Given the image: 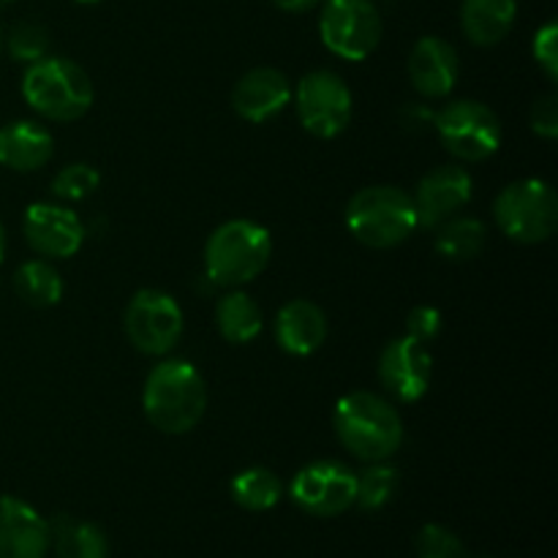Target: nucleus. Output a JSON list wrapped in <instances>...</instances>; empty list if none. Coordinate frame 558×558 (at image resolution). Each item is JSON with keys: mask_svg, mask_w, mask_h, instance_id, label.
I'll return each instance as SVG.
<instances>
[{"mask_svg": "<svg viewBox=\"0 0 558 558\" xmlns=\"http://www.w3.org/2000/svg\"><path fill=\"white\" fill-rule=\"evenodd\" d=\"M142 409L156 430L183 436L202 423L207 385L189 360H161L150 368L142 390Z\"/></svg>", "mask_w": 558, "mask_h": 558, "instance_id": "obj_1", "label": "nucleus"}, {"mask_svg": "<svg viewBox=\"0 0 558 558\" xmlns=\"http://www.w3.org/2000/svg\"><path fill=\"white\" fill-rule=\"evenodd\" d=\"M332 430L343 450L365 463L390 461L403 445V420L398 409L376 392L343 396L332 412Z\"/></svg>", "mask_w": 558, "mask_h": 558, "instance_id": "obj_2", "label": "nucleus"}, {"mask_svg": "<svg viewBox=\"0 0 558 558\" xmlns=\"http://www.w3.org/2000/svg\"><path fill=\"white\" fill-rule=\"evenodd\" d=\"M22 98L41 118L54 123H74L93 107V82L85 69L69 58H41L22 76Z\"/></svg>", "mask_w": 558, "mask_h": 558, "instance_id": "obj_3", "label": "nucleus"}, {"mask_svg": "<svg viewBox=\"0 0 558 558\" xmlns=\"http://www.w3.org/2000/svg\"><path fill=\"white\" fill-rule=\"evenodd\" d=\"M270 256V232L248 218H232V221L221 223L207 240L205 276L216 287L240 289L265 272Z\"/></svg>", "mask_w": 558, "mask_h": 558, "instance_id": "obj_4", "label": "nucleus"}, {"mask_svg": "<svg viewBox=\"0 0 558 558\" xmlns=\"http://www.w3.org/2000/svg\"><path fill=\"white\" fill-rule=\"evenodd\" d=\"M347 229L368 248H396L420 229L412 194L398 185L360 189L347 205Z\"/></svg>", "mask_w": 558, "mask_h": 558, "instance_id": "obj_5", "label": "nucleus"}, {"mask_svg": "<svg viewBox=\"0 0 558 558\" xmlns=\"http://www.w3.org/2000/svg\"><path fill=\"white\" fill-rule=\"evenodd\" d=\"M494 218L501 234L515 243H545L554 238L558 227V196L554 185L537 178L505 185L494 202Z\"/></svg>", "mask_w": 558, "mask_h": 558, "instance_id": "obj_6", "label": "nucleus"}, {"mask_svg": "<svg viewBox=\"0 0 558 558\" xmlns=\"http://www.w3.org/2000/svg\"><path fill=\"white\" fill-rule=\"evenodd\" d=\"M434 129L445 150L458 161H488L501 147L499 114L485 107L483 101L461 98V101L447 104L434 114Z\"/></svg>", "mask_w": 558, "mask_h": 558, "instance_id": "obj_7", "label": "nucleus"}, {"mask_svg": "<svg viewBox=\"0 0 558 558\" xmlns=\"http://www.w3.org/2000/svg\"><path fill=\"white\" fill-rule=\"evenodd\" d=\"M381 14L374 0H322L319 36L336 58L360 63L381 41Z\"/></svg>", "mask_w": 558, "mask_h": 558, "instance_id": "obj_8", "label": "nucleus"}, {"mask_svg": "<svg viewBox=\"0 0 558 558\" xmlns=\"http://www.w3.org/2000/svg\"><path fill=\"white\" fill-rule=\"evenodd\" d=\"M123 327L136 352L163 357L183 338V311L172 294L161 289H140L125 305Z\"/></svg>", "mask_w": 558, "mask_h": 558, "instance_id": "obj_9", "label": "nucleus"}, {"mask_svg": "<svg viewBox=\"0 0 558 558\" xmlns=\"http://www.w3.org/2000/svg\"><path fill=\"white\" fill-rule=\"evenodd\" d=\"M354 98L330 69H316L298 82V118L316 140H336L352 123Z\"/></svg>", "mask_w": 558, "mask_h": 558, "instance_id": "obj_10", "label": "nucleus"}, {"mask_svg": "<svg viewBox=\"0 0 558 558\" xmlns=\"http://www.w3.org/2000/svg\"><path fill=\"white\" fill-rule=\"evenodd\" d=\"M289 496L314 518H336L357 501V472L338 461H314L294 474Z\"/></svg>", "mask_w": 558, "mask_h": 558, "instance_id": "obj_11", "label": "nucleus"}, {"mask_svg": "<svg viewBox=\"0 0 558 558\" xmlns=\"http://www.w3.org/2000/svg\"><path fill=\"white\" fill-rule=\"evenodd\" d=\"M434 376V357L428 347L409 336L387 343L379 354V381L401 403H414L428 392Z\"/></svg>", "mask_w": 558, "mask_h": 558, "instance_id": "obj_12", "label": "nucleus"}, {"mask_svg": "<svg viewBox=\"0 0 558 558\" xmlns=\"http://www.w3.org/2000/svg\"><path fill=\"white\" fill-rule=\"evenodd\" d=\"M472 191L474 180L466 169L458 167V163L436 167L434 172L420 180L412 194L417 227L436 229L450 221V218H456L472 202Z\"/></svg>", "mask_w": 558, "mask_h": 558, "instance_id": "obj_13", "label": "nucleus"}, {"mask_svg": "<svg viewBox=\"0 0 558 558\" xmlns=\"http://www.w3.org/2000/svg\"><path fill=\"white\" fill-rule=\"evenodd\" d=\"M27 245L44 259H69L85 243V227L71 207L36 202L22 221Z\"/></svg>", "mask_w": 558, "mask_h": 558, "instance_id": "obj_14", "label": "nucleus"}, {"mask_svg": "<svg viewBox=\"0 0 558 558\" xmlns=\"http://www.w3.org/2000/svg\"><path fill=\"white\" fill-rule=\"evenodd\" d=\"M292 101V82L283 71L259 65L234 82L232 109L248 123H267Z\"/></svg>", "mask_w": 558, "mask_h": 558, "instance_id": "obj_15", "label": "nucleus"}, {"mask_svg": "<svg viewBox=\"0 0 558 558\" xmlns=\"http://www.w3.org/2000/svg\"><path fill=\"white\" fill-rule=\"evenodd\" d=\"M49 521L16 496H0V558H47Z\"/></svg>", "mask_w": 558, "mask_h": 558, "instance_id": "obj_16", "label": "nucleus"}, {"mask_svg": "<svg viewBox=\"0 0 558 558\" xmlns=\"http://www.w3.org/2000/svg\"><path fill=\"white\" fill-rule=\"evenodd\" d=\"M458 52L441 36H423L409 54V82L423 98H447L458 82Z\"/></svg>", "mask_w": 558, "mask_h": 558, "instance_id": "obj_17", "label": "nucleus"}, {"mask_svg": "<svg viewBox=\"0 0 558 558\" xmlns=\"http://www.w3.org/2000/svg\"><path fill=\"white\" fill-rule=\"evenodd\" d=\"M327 338V316L311 300H289L276 316L278 347L294 357H308Z\"/></svg>", "mask_w": 558, "mask_h": 558, "instance_id": "obj_18", "label": "nucleus"}, {"mask_svg": "<svg viewBox=\"0 0 558 558\" xmlns=\"http://www.w3.org/2000/svg\"><path fill=\"white\" fill-rule=\"evenodd\" d=\"M54 156V136L36 120H16L0 129V163L14 172H36Z\"/></svg>", "mask_w": 558, "mask_h": 558, "instance_id": "obj_19", "label": "nucleus"}, {"mask_svg": "<svg viewBox=\"0 0 558 558\" xmlns=\"http://www.w3.org/2000/svg\"><path fill=\"white\" fill-rule=\"evenodd\" d=\"M518 20V0H463L461 27L474 47H496Z\"/></svg>", "mask_w": 558, "mask_h": 558, "instance_id": "obj_20", "label": "nucleus"}, {"mask_svg": "<svg viewBox=\"0 0 558 558\" xmlns=\"http://www.w3.org/2000/svg\"><path fill=\"white\" fill-rule=\"evenodd\" d=\"M49 550L58 558H107L109 539L96 523L58 515L49 521Z\"/></svg>", "mask_w": 558, "mask_h": 558, "instance_id": "obj_21", "label": "nucleus"}, {"mask_svg": "<svg viewBox=\"0 0 558 558\" xmlns=\"http://www.w3.org/2000/svg\"><path fill=\"white\" fill-rule=\"evenodd\" d=\"M216 327L223 341L243 347L251 343L265 327V316L256 300L243 289H229L216 305Z\"/></svg>", "mask_w": 558, "mask_h": 558, "instance_id": "obj_22", "label": "nucleus"}, {"mask_svg": "<svg viewBox=\"0 0 558 558\" xmlns=\"http://www.w3.org/2000/svg\"><path fill=\"white\" fill-rule=\"evenodd\" d=\"M14 292L31 308H52L63 298V278L47 259H31L14 272Z\"/></svg>", "mask_w": 558, "mask_h": 558, "instance_id": "obj_23", "label": "nucleus"}, {"mask_svg": "<svg viewBox=\"0 0 558 558\" xmlns=\"http://www.w3.org/2000/svg\"><path fill=\"white\" fill-rule=\"evenodd\" d=\"M436 229V251L450 262L477 259L488 243V227L480 218L456 216Z\"/></svg>", "mask_w": 558, "mask_h": 558, "instance_id": "obj_24", "label": "nucleus"}, {"mask_svg": "<svg viewBox=\"0 0 558 558\" xmlns=\"http://www.w3.org/2000/svg\"><path fill=\"white\" fill-rule=\"evenodd\" d=\"M229 490H232V499L248 512L272 510L283 496L281 480L265 466H251L243 469L240 474H234Z\"/></svg>", "mask_w": 558, "mask_h": 558, "instance_id": "obj_25", "label": "nucleus"}, {"mask_svg": "<svg viewBox=\"0 0 558 558\" xmlns=\"http://www.w3.org/2000/svg\"><path fill=\"white\" fill-rule=\"evenodd\" d=\"M398 483H401V477H398L396 466H390L387 461L368 463V469L357 474V501L354 505L365 512L381 510L392 501Z\"/></svg>", "mask_w": 558, "mask_h": 558, "instance_id": "obj_26", "label": "nucleus"}, {"mask_svg": "<svg viewBox=\"0 0 558 558\" xmlns=\"http://www.w3.org/2000/svg\"><path fill=\"white\" fill-rule=\"evenodd\" d=\"M5 47H9L11 58L31 65L36 63V60L47 58L49 31L41 25V22H33V20L16 22V25L11 27L9 38H5Z\"/></svg>", "mask_w": 558, "mask_h": 558, "instance_id": "obj_27", "label": "nucleus"}, {"mask_svg": "<svg viewBox=\"0 0 558 558\" xmlns=\"http://www.w3.org/2000/svg\"><path fill=\"white\" fill-rule=\"evenodd\" d=\"M101 183V174L90 163H69L52 178V194L63 202L87 199Z\"/></svg>", "mask_w": 558, "mask_h": 558, "instance_id": "obj_28", "label": "nucleus"}, {"mask_svg": "<svg viewBox=\"0 0 558 558\" xmlns=\"http://www.w3.org/2000/svg\"><path fill=\"white\" fill-rule=\"evenodd\" d=\"M417 558H466L461 537L439 523H425L414 539Z\"/></svg>", "mask_w": 558, "mask_h": 558, "instance_id": "obj_29", "label": "nucleus"}, {"mask_svg": "<svg viewBox=\"0 0 558 558\" xmlns=\"http://www.w3.org/2000/svg\"><path fill=\"white\" fill-rule=\"evenodd\" d=\"M532 52L539 69L545 71V76H548L550 82H556L558 80V25L556 22H545V25L534 33Z\"/></svg>", "mask_w": 558, "mask_h": 558, "instance_id": "obj_30", "label": "nucleus"}, {"mask_svg": "<svg viewBox=\"0 0 558 558\" xmlns=\"http://www.w3.org/2000/svg\"><path fill=\"white\" fill-rule=\"evenodd\" d=\"M441 330V314L434 308V305H417V308L409 311L407 316V336L412 341H420L428 347Z\"/></svg>", "mask_w": 558, "mask_h": 558, "instance_id": "obj_31", "label": "nucleus"}, {"mask_svg": "<svg viewBox=\"0 0 558 558\" xmlns=\"http://www.w3.org/2000/svg\"><path fill=\"white\" fill-rule=\"evenodd\" d=\"M532 131L543 140H556L558 136V96L548 93L539 96L532 107Z\"/></svg>", "mask_w": 558, "mask_h": 558, "instance_id": "obj_32", "label": "nucleus"}, {"mask_svg": "<svg viewBox=\"0 0 558 558\" xmlns=\"http://www.w3.org/2000/svg\"><path fill=\"white\" fill-rule=\"evenodd\" d=\"M403 123H407L409 129H414V125H434V112H428V109L420 107V104H412V107L403 109Z\"/></svg>", "mask_w": 558, "mask_h": 558, "instance_id": "obj_33", "label": "nucleus"}, {"mask_svg": "<svg viewBox=\"0 0 558 558\" xmlns=\"http://www.w3.org/2000/svg\"><path fill=\"white\" fill-rule=\"evenodd\" d=\"M319 3L322 0H272V5L287 11V14H308V11H314Z\"/></svg>", "mask_w": 558, "mask_h": 558, "instance_id": "obj_34", "label": "nucleus"}, {"mask_svg": "<svg viewBox=\"0 0 558 558\" xmlns=\"http://www.w3.org/2000/svg\"><path fill=\"white\" fill-rule=\"evenodd\" d=\"M3 256H5V232L0 227V265H3Z\"/></svg>", "mask_w": 558, "mask_h": 558, "instance_id": "obj_35", "label": "nucleus"}, {"mask_svg": "<svg viewBox=\"0 0 558 558\" xmlns=\"http://www.w3.org/2000/svg\"><path fill=\"white\" fill-rule=\"evenodd\" d=\"M74 3H80V5H93V3H98V0H74Z\"/></svg>", "mask_w": 558, "mask_h": 558, "instance_id": "obj_36", "label": "nucleus"}, {"mask_svg": "<svg viewBox=\"0 0 558 558\" xmlns=\"http://www.w3.org/2000/svg\"><path fill=\"white\" fill-rule=\"evenodd\" d=\"M466 558H490V556H485V554H474V556H469V554H466Z\"/></svg>", "mask_w": 558, "mask_h": 558, "instance_id": "obj_37", "label": "nucleus"}, {"mask_svg": "<svg viewBox=\"0 0 558 558\" xmlns=\"http://www.w3.org/2000/svg\"><path fill=\"white\" fill-rule=\"evenodd\" d=\"M9 3H14V0H0V5H9Z\"/></svg>", "mask_w": 558, "mask_h": 558, "instance_id": "obj_38", "label": "nucleus"}, {"mask_svg": "<svg viewBox=\"0 0 558 558\" xmlns=\"http://www.w3.org/2000/svg\"><path fill=\"white\" fill-rule=\"evenodd\" d=\"M0 49H3V31H0Z\"/></svg>", "mask_w": 558, "mask_h": 558, "instance_id": "obj_39", "label": "nucleus"}]
</instances>
